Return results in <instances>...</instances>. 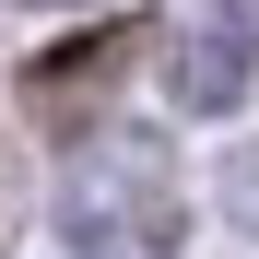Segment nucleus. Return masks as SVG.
<instances>
[{
  "label": "nucleus",
  "instance_id": "obj_1",
  "mask_svg": "<svg viewBox=\"0 0 259 259\" xmlns=\"http://www.w3.org/2000/svg\"><path fill=\"white\" fill-rule=\"evenodd\" d=\"M165 82H177V106H189V118H224V106L247 95V48H224V35H189Z\"/></svg>",
  "mask_w": 259,
  "mask_h": 259
},
{
  "label": "nucleus",
  "instance_id": "obj_2",
  "mask_svg": "<svg viewBox=\"0 0 259 259\" xmlns=\"http://www.w3.org/2000/svg\"><path fill=\"white\" fill-rule=\"evenodd\" d=\"M200 35H224V48H259V0H200Z\"/></svg>",
  "mask_w": 259,
  "mask_h": 259
},
{
  "label": "nucleus",
  "instance_id": "obj_3",
  "mask_svg": "<svg viewBox=\"0 0 259 259\" xmlns=\"http://www.w3.org/2000/svg\"><path fill=\"white\" fill-rule=\"evenodd\" d=\"M24 12H82V0H24Z\"/></svg>",
  "mask_w": 259,
  "mask_h": 259
}]
</instances>
